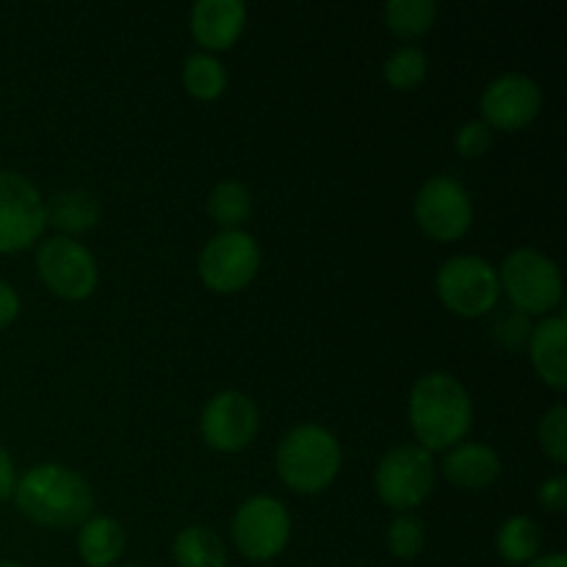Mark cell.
I'll list each match as a JSON object with an SVG mask.
<instances>
[{"label":"cell","mask_w":567,"mask_h":567,"mask_svg":"<svg viewBox=\"0 0 567 567\" xmlns=\"http://www.w3.org/2000/svg\"><path fill=\"white\" fill-rule=\"evenodd\" d=\"M44 227V199L37 183L14 169H0V255L31 249Z\"/></svg>","instance_id":"obj_8"},{"label":"cell","mask_w":567,"mask_h":567,"mask_svg":"<svg viewBox=\"0 0 567 567\" xmlns=\"http://www.w3.org/2000/svg\"><path fill=\"white\" fill-rule=\"evenodd\" d=\"M17 509L48 529H72L92 518L94 491L86 476L59 463H39L17 476Z\"/></svg>","instance_id":"obj_1"},{"label":"cell","mask_w":567,"mask_h":567,"mask_svg":"<svg viewBox=\"0 0 567 567\" xmlns=\"http://www.w3.org/2000/svg\"><path fill=\"white\" fill-rule=\"evenodd\" d=\"M491 330H493V341H496V347L507 349V352H520V349L529 347V338H532V330H535V324H532L529 316L515 310L513 305H507V308L496 310Z\"/></svg>","instance_id":"obj_26"},{"label":"cell","mask_w":567,"mask_h":567,"mask_svg":"<svg viewBox=\"0 0 567 567\" xmlns=\"http://www.w3.org/2000/svg\"><path fill=\"white\" fill-rule=\"evenodd\" d=\"M122 567H138V565H122Z\"/></svg>","instance_id":"obj_34"},{"label":"cell","mask_w":567,"mask_h":567,"mask_svg":"<svg viewBox=\"0 0 567 567\" xmlns=\"http://www.w3.org/2000/svg\"><path fill=\"white\" fill-rule=\"evenodd\" d=\"M14 487H17L14 460H11V454L0 446V504H6L11 496H14Z\"/></svg>","instance_id":"obj_31"},{"label":"cell","mask_w":567,"mask_h":567,"mask_svg":"<svg viewBox=\"0 0 567 567\" xmlns=\"http://www.w3.org/2000/svg\"><path fill=\"white\" fill-rule=\"evenodd\" d=\"M537 437H540V449L546 457L563 465L567 460V408L565 404H554L537 426Z\"/></svg>","instance_id":"obj_27"},{"label":"cell","mask_w":567,"mask_h":567,"mask_svg":"<svg viewBox=\"0 0 567 567\" xmlns=\"http://www.w3.org/2000/svg\"><path fill=\"white\" fill-rule=\"evenodd\" d=\"M208 214L221 230H241L252 216V192L241 181H219L210 188Z\"/></svg>","instance_id":"obj_22"},{"label":"cell","mask_w":567,"mask_h":567,"mask_svg":"<svg viewBox=\"0 0 567 567\" xmlns=\"http://www.w3.org/2000/svg\"><path fill=\"white\" fill-rule=\"evenodd\" d=\"M437 11L441 9H437L435 0H391L382 9V17H385V25L393 37L413 42V39H421L432 31Z\"/></svg>","instance_id":"obj_21"},{"label":"cell","mask_w":567,"mask_h":567,"mask_svg":"<svg viewBox=\"0 0 567 567\" xmlns=\"http://www.w3.org/2000/svg\"><path fill=\"white\" fill-rule=\"evenodd\" d=\"M454 147L463 158H482L493 147V131L482 120L465 122L454 136Z\"/></svg>","instance_id":"obj_28"},{"label":"cell","mask_w":567,"mask_h":567,"mask_svg":"<svg viewBox=\"0 0 567 567\" xmlns=\"http://www.w3.org/2000/svg\"><path fill=\"white\" fill-rule=\"evenodd\" d=\"M498 282H502V291L507 293L509 305L529 319L548 316L563 302L559 266L540 249L520 247L509 252L498 271Z\"/></svg>","instance_id":"obj_4"},{"label":"cell","mask_w":567,"mask_h":567,"mask_svg":"<svg viewBox=\"0 0 567 567\" xmlns=\"http://www.w3.org/2000/svg\"><path fill=\"white\" fill-rule=\"evenodd\" d=\"M496 548L504 563L509 565H529L532 559L540 557L543 529L529 515H513L502 524L496 535Z\"/></svg>","instance_id":"obj_20"},{"label":"cell","mask_w":567,"mask_h":567,"mask_svg":"<svg viewBox=\"0 0 567 567\" xmlns=\"http://www.w3.org/2000/svg\"><path fill=\"white\" fill-rule=\"evenodd\" d=\"M426 546V529L413 513H399L388 526V548L396 559L421 557Z\"/></svg>","instance_id":"obj_25"},{"label":"cell","mask_w":567,"mask_h":567,"mask_svg":"<svg viewBox=\"0 0 567 567\" xmlns=\"http://www.w3.org/2000/svg\"><path fill=\"white\" fill-rule=\"evenodd\" d=\"M183 86L192 97L203 100V103L221 97L227 89L225 64L210 53L188 55L186 64H183Z\"/></svg>","instance_id":"obj_23"},{"label":"cell","mask_w":567,"mask_h":567,"mask_svg":"<svg viewBox=\"0 0 567 567\" xmlns=\"http://www.w3.org/2000/svg\"><path fill=\"white\" fill-rule=\"evenodd\" d=\"M17 316H20V293L14 291L11 282L0 280V330L14 324Z\"/></svg>","instance_id":"obj_30"},{"label":"cell","mask_w":567,"mask_h":567,"mask_svg":"<svg viewBox=\"0 0 567 567\" xmlns=\"http://www.w3.org/2000/svg\"><path fill=\"white\" fill-rule=\"evenodd\" d=\"M100 214H103V205H100L97 194H92L89 188H64L44 199V219L66 238L92 230L100 221Z\"/></svg>","instance_id":"obj_17"},{"label":"cell","mask_w":567,"mask_h":567,"mask_svg":"<svg viewBox=\"0 0 567 567\" xmlns=\"http://www.w3.org/2000/svg\"><path fill=\"white\" fill-rule=\"evenodd\" d=\"M374 487L382 504L396 513H410L421 507L435 487V460L413 443L391 449L377 463Z\"/></svg>","instance_id":"obj_6"},{"label":"cell","mask_w":567,"mask_h":567,"mask_svg":"<svg viewBox=\"0 0 567 567\" xmlns=\"http://www.w3.org/2000/svg\"><path fill=\"white\" fill-rule=\"evenodd\" d=\"M526 567H567V557L565 554H546V557L532 559Z\"/></svg>","instance_id":"obj_32"},{"label":"cell","mask_w":567,"mask_h":567,"mask_svg":"<svg viewBox=\"0 0 567 567\" xmlns=\"http://www.w3.org/2000/svg\"><path fill=\"white\" fill-rule=\"evenodd\" d=\"M260 410L247 393L221 391L208 399L199 415V432L203 441L214 452L236 454L244 452L258 437Z\"/></svg>","instance_id":"obj_12"},{"label":"cell","mask_w":567,"mask_h":567,"mask_svg":"<svg viewBox=\"0 0 567 567\" xmlns=\"http://www.w3.org/2000/svg\"><path fill=\"white\" fill-rule=\"evenodd\" d=\"M537 502L546 513H563L567 507V480L565 476H551L537 487Z\"/></svg>","instance_id":"obj_29"},{"label":"cell","mask_w":567,"mask_h":567,"mask_svg":"<svg viewBox=\"0 0 567 567\" xmlns=\"http://www.w3.org/2000/svg\"><path fill=\"white\" fill-rule=\"evenodd\" d=\"M415 221L432 241L452 244L460 241L471 230L474 221V203L471 194L457 177L435 175L419 188L415 197Z\"/></svg>","instance_id":"obj_9"},{"label":"cell","mask_w":567,"mask_h":567,"mask_svg":"<svg viewBox=\"0 0 567 567\" xmlns=\"http://www.w3.org/2000/svg\"><path fill=\"white\" fill-rule=\"evenodd\" d=\"M435 291L443 308L463 319H480L498 308V269L480 255H454L437 269Z\"/></svg>","instance_id":"obj_5"},{"label":"cell","mask_w":567,"mask_h":567,"mask_svg":"<svg viewBox=\"0 0 567 567\" xmlns=\"http://www.w3.org/2000/svg\"><path fill=\"white\" fill-rule=\"evenodd\" d=\"M177 567H227V548L208 526H186L172 543Z\"/></svg>","instance_id":"obj_19"},{"label":"cell","mask_w":567,"mask_h":567,"mask_svg":"<svg viewBox=\"0 0 567 567\" xmlns=\"http://www.w3.org/2000/svg\"><path fill=\"white\" fill-rule=\"evenodd\" d=\"M37 271L50 293L66 302H83L94 293L100 269L94 255L81 241L66 236H53L39 247Z\"/></svg>","instance_id":"obj_10"},{"label":"cell","mask_w":567,"mask_h":567,"mask_svg":"<svg viewBox=\"0 0 567 567\" xmlns=\"http://www.w3.org/2000/svg\"><path fill=\"white\" fill-rule=\"evenodd\" d=\"M482 122L491 131L515 133L529 127L543 111V89L524 72H507L487 83L480 100Z\"/></svg>","instance_id":"obj_13"},{"label":"cell","mask_w":567,"mask_h":567,"mask_svg":"<svg viewBox=\"0 0 567 567\" xmlns=\"http://www.w3.org/2000/svg\"><path fill=\"white\" fill-rule=\"evenodd\" d=\"M441 468L454 487L480 493L496 485L502 476V457L487 443H457L446 452Z\"/></svg>","instance_id":"obj_15"},{"label":"cell","mask_w":567,"mask_h":567,"mask_svg":"<svg viewBox=\"0 0 567 567\" xmlns=\"http://www.w3.org/2000/svg\"><path fill=\"white\" fill-rule=\"evenodd\" d=\"M408 419L426 452H449L465 441L474 424V402L457 377L446 371L424 374L410 391Z\"/></svg>","instance_id":"obj_2"},{"label":"cell","mask_w":567,"mask_h":567,"mask_svg":"<svg viewBox=\"0 0 567 567\" xmlns=\"http://www.w3.org/2000/svg\"><path fill=\"white\" fill-rule=\"evenodd\" d=\"M0 567H28V565L14 563V559H0Z\"/></svg>","instance_id":"obj_33"},{"label":"cell","mask_w":567,"mask_h":567,"mask_svg":"<svg viewBox=\"0 0 567 567\" xmlns=\"http://www.w3.org/2000/svg\"><path fill=\"white\" fill-rule=\"evenodd\" d=\"M233 543L249 563H269L291 540V515L275 496H252L233 515Z\"/></svg>","instance_id":"obj_7"},{"label":"cell","mask_w":567,"mask_h":567,"mask_svg":"<svg viewBox=\"0 0 567 567\" xmlns=\"http://www.w3.org/2000/svg\"><path fill=\"white\" fill-rule=\"evenodd\" d=\"M426 72H430V59L421 48L415 44H404L396 53H391L382 64V78L391 89H399V92H413L424 83Z\"/></svg>","instance_id":"obj_24"},{"label":"cell","mask_w":567,"mask_h":567,"mask_svg":"<svg viewBox=\"0 0 567 567\" xmlns=\"http://www.w3.org/2000/svg\"><path fill=\"white\" fill-rule=\"evenodd\" d=\"M341 443L319 424L293 426L277 449V474L302 496L324 493L341 474Z\"/></svg>","instance_id":"obj_3"},{"label":"cell","mask_w":567,"mask_h":567,"mask_svg":"<svg viewBox=\"0 0 567 567\" xmlns=\"http://www.w3.org/2000/svg\"><path fill=\"white\" fill-rule=\"evenodd\" d=\"M199 280L214 293H238L260 269V247L247 230H221L199 252Z\"/></svg>","instance_id":"obj_11"},{"label":"cell","mask_w":567,"mask_h":567,"mask_svg":"<svg viewBox=\"0 0 567 567\" xmlns=\"http://www.w3.org/2000/svg\"><path fill=\"white\" fill-rule=\"evenodd\" d=\"M125 529L116 518L109 515H92L86 524H81L78 535V554L86 567H111L125 551Z\"/></svg>","instance_id":"obj_18"},{"label":"cell","mask_w":567,"mask_h":567,"mask_svg":"<svg viewBox=\"0 0 567 567\" xmlns=\"http://www.w3.org/2000/svg\"><path fill=\"white\" fill-rule=\"evenodd\" d=\"M567 321L565 316H546L540 324H535L529 338V358L537 377L554 391L567 388V358H565Z\"/></svg>","instance_id":"obj_16"},{"label":"cell","mask_w":567,"mask_h":567,"mask_svg":"<svg viewBox=\"0 0 567 567\" xmlns=\"http://www.w3.org/2000/svg\"><path fill=\"white\" fill-rule=\"evenodd\" d=\"M192 37L205 53L233 48L247 28V6L241 0H199L192 9Z\"/></svg>","instance_id":"obj_14"}]
</instances>
